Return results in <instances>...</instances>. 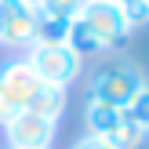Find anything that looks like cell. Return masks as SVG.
I'll list each match as a JSON object with an SVG mask.
<instances>
[{
	"mask_svg": "<svg viewBox=\"0 0 149 149\" xmlns=\"http://www.w3.org/2000/svg\"><path fill=\"white\" fill-rule=\"evenodd\" d=\"M142 87H149V84H146V73L135 62H113V65H102L87 80V102H106V106L124 109Z\"/></svg>",
	"mask_w": 149,
	"mask_h": 149,
	"instance_id": "1",
	"label": "cell"
},
{
	"mask_svg": "<svg viewBox=\"0 0 149 149\" xmlns=\"http://www.w3.org/2000/svg\"><path fill=\"white\" fill-rule=\"evenodd\" d=\"M26 62L44 84L51 87H69L77 84L80 69H84V58L69 47V44H29L26 47Z\"/></svg>",
	"mask_w": 149,
	"mask_h": 149,
	"instance_id": "2",
	"label": "cell"
},
{
	"mask_svg": "<svg viewBox=\"0 0 149 149\" xmlns=\"http://www.w3.org/2000/svg\"><path fill=\"white\" fill-rule=\"evenodd\" d=\"M40 87H44V80L29 69L26 58H11V62L0 65V127L15 113L29 109V102L36 98Z\"/></svg>",
	"mask_w": 149,
	"mask_h": 149,
	"instance_id": "3",
	"label": "cell"
},
{
	"mask_svg": "<svg viewBox=\"0 0 149 149\" xmlns=\"http://www.w3.org/2000/svg\"><path fill=\"white\" fill-rule=\"evenodd\" d=\"M58 135V124L55 120H44V116L29 113H15L11 120L4 124V138H7V149H51Z\"/></svg>",
	"mask_w": 149,
	"mask_h": 149,
	"instance_id": "4",
	"label": "cell"
},
{
	"mask_svg": "<svg viewBox=\"0 0 149 149\" xmlns=\"http://www.w3.org/2000/svg\"><path fill=\"white\" fill-rule=\"evenodd\" d=\"M80 18L91 26V33L102 40V47H106V51L120 47V44L131 36V26L124 22V15H120V7H116V0H87L84 11H80Z\"/></svg>",
	"mask_w": 149,
	"mask_h": 149,
	"instance_id": "5",
	"label": "cell"
},
{
	"mask_svg": "<svg viewBox=\"0 0 149 149\" xmlns=\"http://www.w3.org/2000/svg\"><path fill=\"white\" fill-rule=\"evenodd\" d=\"M36 36V7L26 0H0V47H29Z\"/></svg>",
	"mask_w": 149,
	"mask_h": 149,
	"instance_id": "6",
	"label": "cell"
},
{
	"mask_svg": "<svg viewBox=\"0 0 149 149\" xmlns=\"http://www.w3.org/2000/svg\"><path fill=\"white\" fill-rule=\"evenodd\" d=\"M120 120H124V109H116V106H106V102H87L84 106L87 135H95V138L113 135V131L120 127Z\"/></svg>",
	"mask_w": 149,
	"mask_h": 149,
	"instance_id": "7",
	"label": "cell"
},
{
	"mask_svg": "<svg viewBox=\"0 0 149 149\" xmlns=\"http://www.w3.org/2000/svg\"><path fill=\"white\" fill-rule=\"evenodd\" d=\"M65 87H51V84H44L40 91H36V98L29 102V113H36V116H44V120H62V113H65Z\"/></svg>",
	"mask_w": 149,
	"mask_h": 149,
	"instance_id": "8",
	"label": "cell"
},
{
	"mask_svg": "<svg viewBox=\"0 0 149 149\" xmlns=\"http://www.w3.org/2000/svg\"><path fill=\"white\" fill-rule=\"evenodd\" d=\"M65 44H69V47L77 51L80 58H84V55H102V51H106V47H102V40H98L95 33H91V26H87V22L80 18V15H77V18L69 22V33H65Z\"/></svg>",
	"mask_w": 149,
	"mask_h": 149,
	"instance_id": "9",
	"label": "cell"
},
{
	"mask_svg": "<svg viewBox=\"0 0 149 149\" xmlns=\"http://www.w3.org/2000/svg\"><path fill=\"white\" fill-rule=\"evenodd\" d=\"M106 142L113 146V149H138V146L146 142V131H142V127H135V124L124 116V120H120V127H116L113 135H106Z\"/></svg>",
	"mask_w": 149,
	"mask_h": 149,
	"instance_id": "10",
	"label": "cell"
},
{
	"mask_svg": "<svg viewBox=\"0 0 149 149\" xmlns=\"http://www.w3.org/2000/svg\"><path fill=\"white\" fill-rule=\"evenodd\" d=\"M124 116H127L135 127H142L146 135H149V87H142V91L124 106Z\"/></svg>",
	"mask_w": 149,
	"mask_h": 149,
	"instance_id": "11",
	"label": "cell"
},
{
	"mask_svg": "<svg viewBox=\"0 0 149 149\" xmlns=\"http://www.w3.org/2000/svg\"><path fill=\"white\" fill-rule=\"evenodd\" d=\"M116 7H120L124 22L131 26V33L149 26V0H116Z\"/></svg>",
	"mask_w": 149,
	"mask_h": 149,
	"instance_id": "12",
	"label": "cell"
},
{
	"mask_svg": "<svg viewBox=\"0 0 149 149\" xmlns=\"http://www.w3.org/2000/svg\"><path fill=\"white\" fill-rule=\"evenodd\" d=\"M84 4H87V0H47V4H40L36 11H44V15H55V18H65V22H73L80 11H84Z\"/></svg>",
	"mask_w": 149,
	"mask_h": 149,
	"instance_id": "13",
	"label": "cell"
},
{
	"mask_svg": "<svg viewBox=\"0 0 149 149\" xmlns=\"http://www.w3.org/2000/svg\"><path fill=\"white\" fill-rule=\"evenodd\" d=\"M69 149H113L106 142V138H95V135H84V138H77V142H73Z\"/></svg>",
	"mask_w": 149,
	"mask_h": 149,
	"instance_id": "14",
	"label": "cell"
},
{
	"mask_svg": "<svg viewBox=\"0 0 149 149\" xmlns=\"http://www.w3.org/2000/svg\"><path fill=\"white\" fill-rule=\"evenodd\" d=\"M26 4H29V7H40V4H47V0H26Z\"/></svg>",
	"mask_w": 149,
	"mask_h": 149,
	"instance_id": "15",
	"label": "cell"
}]
</instances>
